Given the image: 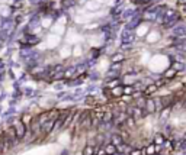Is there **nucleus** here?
Returning <instances> with one entry per match:
<instances>
[{
    "label": "nucleus",
    "instance_id": "9b49d317",
    "mask_svg": "<svg viewBox=\"0 0 186 155\" xmlns=\"http://www.w3.org/2000/svg\"><path fill=\"white\" fill-rule=\"evenodd\" d=\"M170 112H172V109H170V107H164L163 110L160 112V113H161V115H160V119H161V120H164V119H166V117L170 115Z\"/></svg>",
    "mask_w": 186,
    "mask_h": 155
},
{
    "label": "nucleus",
    "instance_id": "1a4fd4ad",
    "mask_svg": "<svg viewBox=\"0 0 186 155\" xmlns=\"http://www.w3.org/2000/svg\"><path fill=\"white\" fill-rule=\"evenodd\" d=\"M96 154V151L93 148V145H87V146H84V149H83L82 155H95Z\"/></svg>",
    "mask_w": 186,
    "mask_h": 155
},
{
    "label": "nucleus",
    "instance_id": "7ed1b4c3",
    "mask_svg": "<svg viewBox=\"0 0 186 155\" xmlns=\"http://www.w3.org/2000/svg\"><path fill=\"white\" fill-rule=\"evenodd\" d=\"M54 122H55V120H52V119H48L45 123H42V133H44V135H48V133L52 132Z\"/></svg>",
    "mask_w": 186,
    "mask_h": 155
},
{
    "label": "nucleus",
    "instance_id": "f257e3e1",
    "mask_svg": "<svg viewBox=\"0 0 186 155\" xmlns=\"http://www.w3.org/2000/svg\"><path fill=\"white\" fill-rule=\"evenodd\" d=\"M13 127H15V131H16V136L19 139H23L25 136H26L28 125H25L22 120H16V122L13 123Z\"/></svg>",
    "mask_w": 186,
    "mask_h": 155
},
{
    "label": "nucleus",
    "instance_id": "ddd939ff",
    "mask_svg": "<svg viewBox=\"0 0 186 155\" xmlns=\"http://www.w3.org/2000/svg\"><path fill=\"white\" fill-rule=\"evenodd\" d=\"M128 155H142V151L141 149H132Z\"/></svg>",
    "mask_w": 186,
    "mask_h": 155
},
{
    "label": "nucleus",
    "instance_id": "423d86ee",
    "mask_svg": "<svg viewBox=\"0 0 186 155\" xmlns=\"http://www.w3.org/2000/svg\"><path fill=\"white\" fill-rule=\"evenodd\" d=\"M103 146H105V151H106V154H108V155H114V154H116V152H118V146H116V145H114L112 142L103 145Z\"/></svg>",
    "mask_w": 186,
    "mask_h": 155
},
{
    "label": "nucleus",
    "instance_id": "0eeeda50",
    "mask_svg": "<svg viewBox=\"0 0 186 155\" xmlns=\"http://www.w3.org/2000/svg\"><path fill=\"white\" fill-rule=\"evenodd\" d=\"M157 89H159V87H157L156 84H148V87L144 90V96H145V97H147V96H151Z\"/></svg>",
    "mask_w": 186,
    "mask_h": 155
},
{
    "label": "nucleus",
    "instance_id": "f3484780",
    "mask_svg": "<svg viewBox=\"0 0 186 155\" xmlns=\"http://www.w3.org/2000/svg\"><path fill=\"white\" fill-rule=\"evenodd\" d=\"M185 139H186V135H185Z\"/></svg>",
    "mask_w": 186,
    "mask_h": 155
},
{
    "label": "nucleus",
    "instance_id": "9d476101",
    "mask_svg": "<svg viewBox=\"0 0 186 155\" xmlns=\"http://www.w3.org/2000/svg\"><path fill=\"white\" fill-rule=\"evenodd\" d=\"M25 125H31V122L33 120L32 115H29V113H25V115H22V119H21Z\"/></svg>",
    "mask_w": 186,
    "mask_h": 155
},
{
    "label": "nucleus",
    "instance_id": "f03ea898",
    "mask_svg": "<svg viewBox=\"0 0 186 155\" xmlns=\"http://www.w3.org/2000/svg\"><path fill=\"white\" fill-rule=\"evenodd\" d=\"M110 142L114 145H116V146H119V145L125 144V139H124V136L121 133H114V135H110Z\"/></svg>",
    "mask_w": 186,
    "mask_h": 155
},
{
    "label": "nucleus",
    "instance_id": "dca6fc26",
    "mask_svg": "<svg viewBox=\"0 0 186 155\" xmlns=\"http://www.w3.org/2000/svg\"><path fill=\"white\" fill-rule=\"evenodd\" d=\"M185 107H186V97H185Z\"/></svg>",
    "mask_w": 186,
    "mask_h": 155
},
{
    "label": "nucleus",
    "instance_id": "6e6552de",
    "mask_svg": "<svg viewBox=\"0 0 186 155\" xmlns=\"http://www.w3.org/2000/svg\"><path fill=\"white\" fill-rule=\"evenodd\" d=\"M153 142H154L156 145H163L164 142H166V139H164V136L161 135V133H156V135H154Z\"/></svg>",
    "mask_w": 186,
    "mask_h": 155
},
{
    "label": "nucleus",
    "instance_id": "4468645a",
    "mask_svg": "<svg viewBox=\"0 0 186 155\" xmlns=\"http://www.w3.org/2000/svg\"><path fill=\"white\" fill-rule=\"evenodd\" d=\"M131 93H132V89H131V87H126V89H125V94H126V96H130Z\"/></svg>",
    "mask_w": 186,
    "mask_h": 155
},
{
    "label": "nucleus",
    "instance_id": "20e7f679",
    "mask_svg": "<svg viewBox=\"0 0 186 155\" xmlns=\"http://www.w3.org/2000/svg\"><path fill=\"white\" fill-rule=\"evenodd\" d=\"M145 112H147L148 115H151V113H156V101H154V99H147V101H145Z\"/></svg>",
    "mask_w": 186,
    "mask_h": 155
},
{
    "label": "nucleus",
    "instance_id": "2eb2a0df",
    "mask_svg": "<svg viewBox=\"0 0 186 155\" xmlns=\"http://www.w3.org/2000/svg\"><path fill=\"white\" fill-rule=\"evenodd\" d=\"M114 155H128V154H125V152H119V151H118V152H116V154H114Z\"/></svg>",
    "mask_w": 186,
    "mask_h": 155
},
{
    "label": "nucleus",
    "instance_id": "39448f33",
    "mask_svg": "<svg viewBox=\"0 0 186 155\" xmlns=\"http://www.w3.org/2000/svg\"><path fill=\"white\" fill-rule=\"evenodd\" d=\"M142 151V155H154V154H157V149H156V144H150L147 146V148H144Z\"/></svg>",
    "mask_w": 186,
    "mask_h": 155
},
{
    "label": "nucleus",
    "instance_id": "f8f14e48",
    "mask_svg": "<svg viewBox=\"0 0 186 155\" xmlns=\"http://www.w3.org/2000/svg\"><path fill=\"white\" fill-rule=\"evenodd\" d=\"M103 141H105V136L102 135V133L96 136V142H98V145H103Z\"/></svg>",
    "mask_w": 186,
    "mask_h": 155
}]
</instances>
